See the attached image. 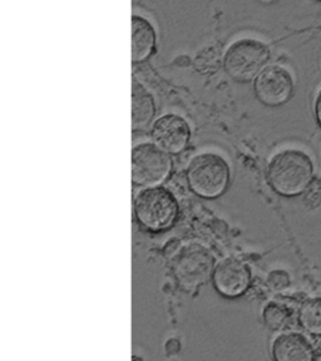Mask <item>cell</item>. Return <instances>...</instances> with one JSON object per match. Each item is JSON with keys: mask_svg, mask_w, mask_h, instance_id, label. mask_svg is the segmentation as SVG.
Listing matches in <instances>:
<instances>
[{"mask_svg": "<svg viewBox=\"0 0 321 361\" xmlns=\"http://www.w3.org/2000/svg\"><path fill=\"white\" fill-rule=\"evenodd\" d=\"M153 142L169 154H177L186 148L191 130L186 119L178 114H164L152 126Z\"/></svg>", "mask_w": 321, "mask_h": 361, "instance_id": "8", "label": "cell"}, {"mask_svg": "<svg viewBox=\"0 0 321 361\" xmlns=\"http://www.w3.org/2000/svg\"><path fill=\"white\" fill-rule=\"evenodd\" d=\"M270 61L269 47L254 38L234 42L226 51L225 71L236 82H251L256 79Z\"/></svg>", "mask_w": 321, "mask_h": 361, "instance_id": "4", "label": "cell"}, {"mask_svg": "<svg viewBox=\"0 0 321 361\" xmlns=\"http://www.w3.org/2000/svg\"><path fill=\"white\" fill-rule=\"evenodd\" d=\"M181 350L180 341L177 338H169L166 344V351L169 355H176Z\"/></svg>", "mask_w": 321, "mask_h": 361, "instance_id": "17", "label": "cell"}, {"mask_svg": "<svg viewBox=\"0 0 321 361\" xmlns=\"http://www.w3.org/2000/svg\"><path fill=\"white\" fill-rule=\"evenodd\" d=\"M187 180L191 191L200 197H220L230 182V167L216 153H201L188 164Z\"/></svg>", "mask_w": 321, "mask_h": 361, "instance_id": "2", "label": "cell"}, {"mask_svg": "<svg viewBox=\"0 0 321 361\" xmlns=\"http://www.w3.org/2000/svg\"><path fill=\"white\" fill-rule=\"evenodd\" d=\"M266 281L269 288L274 291H284L290 286V276L288 272L284 270L271 271Z\"/></svg>", "mask_w": 321, "mask_h": 361, "instance_id": "15", "label": "cell"}, {"mask_svg": "<svg viewBox=\"0 0 321 361\" xmlns=\"http://www.w3.org/2000/svg\"><path fill=\"white\" fill-rule=\"evenodd\" d=\"M315 114L317 122H319V124L321 126V92L319 93V96H317V99H316Z\"/></svg>", "mask_w": 321, "mask_h": 361, "instance_id": "18", "label": "cell"}, {"mask_svg": "<svg viewBox=\"0 0 321 361\" xmlns=\"http://www.w3.org/2000/svg\"><path fill=\"white\" fill-rule=\"evenodd\" d=\"M267 180L274 191L293 197L304 193L314 180L311 158L299 149L288 148L274 154L267 167Z\"/></svg>", "mask_w": 321, "mask_h": 361, "instance_id": "1", "label": "cell"}, {"mask_svg": "<svg viewBox=\"0 0 321 361\" xmlns=\"http://www.w3.org/2000/svg\"><path fill=\"white\" fill-rule=\"evenodd\" d=\"M255 94L262 104L279 107L291 98L293 80L286 68L269 66L255 79Z\"/></svg>", "mask_w": 321, "mask_h": 361, "instance_id": "7", "label": "cell"}, {"mask_svg": "<svg viewBox=\"0 0 321 361\" xmlns=\"http://www.w3.org/2000/svg\"><path fill=\"white\" fill-rule=\"evenodd\" d=\"M262 317L269 329L274 331H282L293 324V311L285 304L272 301L266 305Z\"/></svg>", "mask_w": 321, "mask_h": 361, "instance_id": "14", "label": "cell"}, {"mask_svg": "<svg viewBox=\"0 0 321 361\" xmlns=\"http://www.w3.org/2000/svg\"><path fill=\"white\" fill-rule=\"evenodd\" d=\"M298 320L306 333L321 338V298L304 301L300 306Z\"/></svg>", "mask_w": 321, "mask_h": 361, "instance_id": "13", "label": "cell"}, {"mask_svg": "<svg viewBox=\"0 0 321 361\" xmlns=\"http://www.w3.org/2000/svg\"><path fill=\"white\" fill-rule=\"evenodd\" d=\"M156 114V102L152 93L141 82H132V130H146Z\"/></svg>", "mask_w": 321, "mask_h": 361, "instance_id": "12", "label": "cell"}, {"mask_svg": "<svg viewBox=\"0 0 321 361\" xmlns=\"http://www.w3.org/2000/svg\"><path fill=\"white\" fill-rule=\"evenodd\" d=\"M137 221L151 231H164L175 224L178 203L175 196L164 187H147L135 200Z\"/></svg>", "mask_w": 321, "mask_h": 361, "instance_id": "3", "label": "cell"}, {"mask_svg": "<svg viewBox=\"0 0 321 361\" xmlns=\"http://www.w3.org/2000/svg\"><path fill=\"white\" fill-rule=\"evenodd\" d=\"M214 286L225 298H237L246 293L251 283V271L240 259H225L214 267Z\"/></svg>", "mask_w": 321, "mask_h": 361, "instance_id": "9", "label": "cell"}, {"mask_svg": "<svg viewBox=\"0 0 321 361\" xmlns=\"http://www.w3.org/2000/svg\"><path fill=\"white\" fill-rule=\"evenodd\" d=\"M214 256L201 243H188L177 251L172 259L176 280L185 288H195L214 275Z\"/></svg>", "mask_w": 321, "mask_h": 361, "instance_id": "5", "label": "cell"}, {"mask_svg": "<svg viewBox=\"0 0 321 361\" xmlns=\"http://www.w3.org/2000/svg\"><path fill=\"white\" fill-rule=\"evenodd\" d=\"M172 169L169 153L156 143H140L132 151V180L137 186L153 187L167 180Z\"/></svg>", "mask_w": 321, "mask_h": 361, "instance_id": "6", "label": "cell"}, {"mask_svg": "<svg viewBox=\"0 0 321 361\" xmlns=\"http://www.w3.org/2000/svg\"><path fill=\"white\" fill-rule=\"evenodd\" d=\"M304 201L308 207L315 209L321 204V178H314L304 192Z\"/></svg>", "mask_w": 321, "mask_h": 361, "instance_id": "16", "label": "cell"}, {"mask_svg": "<svg viewBox=\"0 0 321 361\" xmlns=\"http://www.w3.org/2000/svg\"><path fill=\"white\" fill-rule=\"evenodd\" d=\"M272 356L277 361H306L315 359V350L308 338L298 333L279 335L271 348Z\"/></svg>", "mask_w": 321, "mask_h": 361, "instance_id": "10", "label": "cell"}, {"mask_svg": "<svg viewBox=\"0 0 321 361\" xmlns=\"http://www.w3.org/2000/svg\"><path fill=\"white\" fill-rule=\"evenodd\" d=\"M157 44V32L147 18L133 14L132 17V61L142 63L152 56Z\"/></svg>", "mask_w": 321, "mask_h": 361, "instance_id": "11", "label": "cell"}]
</instances>
